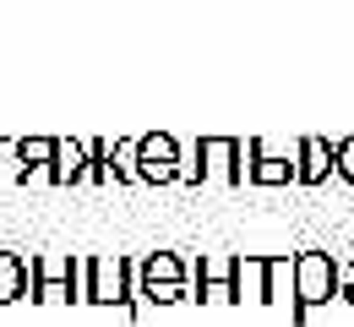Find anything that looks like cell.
<instances>
[{
    "label": "cell",
    "mask_w": 354,
    "mask_h": 327,
    "mask_svg": "<svg viewBox=\"0 0 354 327\" xmlns=\"http://www.w3.org/2000/svg\"><path fill=\"white\" fill-rule=\"evenodd\" d=\"M344 295V268L327 256V251H300L295 256V327L310 322V311L316 306H327V300H338Z\"/></svg>",
    "instance_id": "6da1fadb"
},
{
    "label": "cell",
    "mask_w": 354,
    "mask_h": 327,
    "mask_svg": "<svg viewBox=\"0 0 354 327\" xmlns=\"http://www.w3.org/2000/svg\"><path fill=\"white\" fill-rule=\"evenodd\" d=\"M88 306H120L126 317H142L136 262H126V256H88Z\"/></svg>",
    "instance_id": "7a4b0ae2"
},
{
    "label": "cell",
    "mask_w": 354,
    "mask_h": 327,
    "mask_svg": "<svg viewBox=\"0 0 354 327\" xmlns=\"http://www.w3.org/2000/svg\"><path fill=\"white\" fill-rule=\"evenodd\" d=\"M136 295H142L147 306H180V300H196V295L185 289V262H180L175 251H153V256L136 268Z\"/></svg>",
    "instance_id": "3957f363"
},
{
    "label": "cell",
    "mask_w": 354,
    "mask_h": 327,
    "mask_svg": "<svg viewBox=\"0 0 354 327\" xmlns=\"http://www.w3.org/2000/svg\"><path fill=\"white\" fill-rule=\"evenodd\" d=\"M180 158H185V147H180L169 131L136 137V175H142L147 186H180Z\"/></svg>",
    "instance_id": "277c9868"
},
{
    "label": "cell",
    "mask_w": 354,
    "mask_h": 327,
    "mask_svg": "<svg viewBox=\"0 0 354 327\" xmlns=\"http://www.w3.org/2000/svg\"><path fill=\"white\" fill-rule=\"evenodd\" d=\"M245 180L251 186H289V180H300V142L289 147V153H272L262 137L245 142Z\"/></svg>",
    "instance_id": "5b68a950"
},
{
    "label": "cell",
    "mask_w": 354,
    "mask_h": 327,
    "mask_svg": "<svg viewBox=\"0 0 354 327\" xmlns=\"http://www.w3.org/2000/svg\"><path fill=\"white\" fill-rule=\"evenodd\" d=\"M33 300H77V256H33Z\"/></svg>",
    "instance_id": "8992f818"
},
{
    "label": "cell",
    "mask_w": 354,
    "mask_h": 327,
    "mask_svg": "<svg viewBox=\"0 0 354 327\" xmlns=\"http://www.w3.org/2000/svg\"><path fill=\"white\" fill-rule=\"evenodd\" d=\"M202 180L245 186V147L234 137H202Z\"/></svg>",
    "instance_id": "52a82bcc"
},
{
    "label": "cell",
    "mask_w": 354,
    "mask_h": 327,
    "mask_svg": "<svg viewBox=\"0 0 354 327\" xmlns=\"http://www.w3.org/2000/svg\"><path fill=\"white\" fill-rule=\"evenodd\" d=\"M333 175H338L333 142L327 137H300V180H295V186H327Z\"/></svg>",
    "instance_id": "ba28073f"
},
{
    "label": "cell",
    "mask_w": 354,
    "mask_h": 327,
    "mask_svg": "<svg viewBox=\"0 0 354 327\" xmlns=\"http://www.w3.org/2000/svg\"><path fill=\"white\" fill-rule=\"evenodd\" d=\"M49 186H88V142H60L55 147Z\"/></svg>",
    "instance_id": "9c48e42d"
},
{
    "label": "cell",
    "mask_w": 354,
    "mask_h": 327,
    "mask_svg": "<svg viewBox=\"0 0 354 327\" xmlns=\"http://www.w3.org/2000/svg\"><path fill=\"white\" fill-rule=\"evenodd\" d=\"M28 295H33V262L17 251H0V306L28 300Z\"/></svg>",
    "instance_id": "30bf717a"
},
{
    "label": "cell",
    "mask_w": 354,
    "mask_h": 327,
    "mask_svg": "<svg viewBox=\"0 0 354 327\" xmlns=\"http://www.w3.org/2000/svg\"><path fill=\"white\" fill-rule=\"evenodd\" d=\"M234 295L240 306H267V256H234Z\"/></svg>",
    "instance_id": "8fae6325"
},
{
    "label": "cell",
    "mask_w": 354,
    "mask_h": 327,
    "mask_svg": "<svg viewBox=\"0 0 354 327\" xmlns=\"http://www.w3.org/2000/svg\"><path fill=\"white\" fill-rule=\"evenodd\" d=\"M267 306H295V256H267Z\"/></svg>",
    "instance_id": "7c38bea8"
},
{
    "label": "cell",
    "mask_w": 354,
    "mask_h": 327,
    "mask_svg": "<svg viewBox=\"0 0 354 327\" xmlns=\"http://www.w3.org/2000/svg\"><path fill=\"white\" fill-rule=\"evenodd\" d=\"M55 147H60L55 137H22V142H17V158H22V180H28V175H44V180H49Z\"/></svg>",
    "instance_id": "4fadbf2b"
},
{
    "label": "cell",
    "mask_w": 354,
    "mask_h": 327,
    "mask_svg": "<svg viewBox=\"0 0 354 327\" xmlns=\"http://www.w3.org/2000/svg\"><path fill=\"white\" fill-rule=\"evenodd\" d=\"M109 153H115V147L104 137L88 142V186H104V180H109Z\"/></svg>",
    "instance_id": "5bb4252c"
},
{
    "label": "cell",
    "mask_w": 354,
    "mask_h": 327,
    "mask_svg": "<svg viewBox=\"0 0 354 327\" xmlns=\"http://www.w3.org/2000/svg\"><path fill=\"white\" fill-rule=\"evenodd\" d=\"M115 180H126V186L142 180L136 175V142H115Z\"/></svg>",
    "instance_id": "9a60e30c"
},
{
    "label": "cell",
    "mask_w": 354,
    "mask_h": 327,
    "mask_svg": "<svg viewBox=\"0 0 354 327\" xmlns=\"http://www.w3.org/2000/svg\"><path fill=\"white\" fill-rule=\"evenodd\" d=\"M0 180H22V158H17V142H0Z\"/></svg>",
    "instance_id": "2e32d148"
},
{
    "label": "cell",
    "mask_w": 354,
    "mask_h": 327,
    "mask_svg": "<svg viewBox=\"0 0 354 327\" xmlns=\"http://www.w3.org/2000/svg\"><path fill=\"white\" fill-rule=\"evenodd\" d=\"M338 300H349V306H354V279H344V295H338Z\"/></svg>",
    "instance_id": "e0dca14e"
}]
</instances>
